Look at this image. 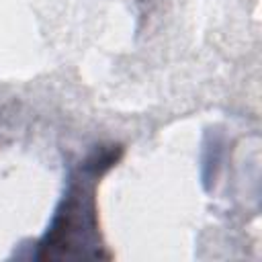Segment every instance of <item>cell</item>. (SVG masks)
Instances as JSON below:
<instances>
[{
	"label": "cell",
	"mask_w": 262,
	"mask_h": 262,
	"mask_svg": "<svg viewBox=\"0 0 262 262\" xmlns=\"http://www.w3.org/2000/svg\"><path fill=\"white\" fill-rule=\"evenodd\" d=\"M96 229V207L92 190L86 186H74L63 201L61 211L53 219L45 239L41 242L39 258L68 256V248L86 246L88 233Z\"/></svg>",
	"instance_id": "1"
}]
</instances>
